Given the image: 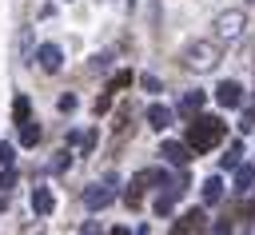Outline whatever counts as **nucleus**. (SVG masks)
<instances>
[{
  "label": "nucleus",
  "mask_w": 255,
  "mask_h": 235,
  "mask_svg": "<svg viewBox=\"0 0 255 235\" xmlns=\"http://www.w3.org/2000/svg\"><path fill=\"white\" fill-rule=\"evenodd\" d=\"M223 135H227V123L219 116H195L187 123V147L191 151H211L223 143Z\"/></svg>",
  "instance_id": "nucleus-1"
},
{
  "label": "nucleus",
  "mask_w": 255,
  "mask_h": 235,
  "mask_svg": "<svg viewBox=\"0 0 255 235\" xmlns=\"http://www.w3.org/2000/svg\"><path fill=\"white\" fill-rule=\"evenodd\" d=\"M183 64L191 72H211L219 64V40H195L183 48Z\"/></svg>",
  "instance_id": "nucleus-2"
},
{
  "label": "nucleus",
  "mask_w": 255,
  "mask_h": 235,
  "mask_svg": "<svg viewBox=\"0 0 255 235\" xmlns=\"http://www.w3.org/2000/svg\"><path fill=\"white\" fill-rule=\"evenodd\" d=\"M211 28H215V40H219V44H231V40H239V32L247 28V16H243L239 8H231V12H219Z\"/></svg>",
  "instance_id": "nucleus-3"
},
{
  "label": "nucleus",
  "mask_w": 255,
  "mask_h": 235,
  "mask_svg": "<svg viewBox=\"0 0 255 235\" xmlns=\"http://www.w3.org/2000/svg\"><path fill=\"white\" fill-rule=\"evenodd\" d=\"M171 235H207V215L195 207V211H183L171 227Z\"/></svg>",
  "instance_id": "nucleus-4"
},
{
  "label": "nucleus",
  "mask_w": 255,
  "mask_h": 235,
  "mask_svg": "<svg viewBox=\"0 0 255 235\" xmlns=\"http://www.w3.org/2000/svg\"><path fill=\"white\" fill-rule=\"evenodd\" d=\"M215 100H219L223 108H243V88H239L235 80H223V84L215 88Z\"/></svg>",
  "instance_id": "nucleus-5"
},
{
  "label": "nucleus",
  "mask_w": 255,
  "mask_h": 235,
  "mask_svg": "<svg viewBox=\"0 0 255 235\" xmlns=\"http://www.w3.org/2000/svg\"><path fill=\"white\" fill-rule=\"evenodd\" d=\"M112 199H116V191H112L108 183H92V187L84 191V203H88L92 211H100V207H108Z\"/></svg>",
  "instance_id": "nucleus-6"
},
{
  "label": "nucleus",
  "mask_w": 255,
  "mask_h": 235,
  "mask_svg": "<svg viewBox=\"0 0 255 235\" xmlns=\"http://www.w3.org/2000/svg\"><path fill=\"white\" fill-rule=\"evenodd\" d=\"M36 60H40V68H44V72H60V64H64V52H60L56 44H44V48L36 52Z\"/></svg>",
  "instance_id": "nucleus-7"
},
{
  "label": "nucleus",
  "mask_w": 255,
  "mask_h": 235,
  "mask_svg": "<svg viewBox=\"0 0 255 235\" xmlns=\"http://www.w3.org/2000/svg\"><path fill=\"white\" fill-rule=\"evenodd\" d=\"M163 159H167V163H175V167H183V163L191 159V147H187V143L167 139V143H163Z\"/></svg>",
  "instance_id": "nucleus-8"
},
{
  "label": "nucleus",
  "mask_w": 255,
  "mask_h": 235,
  "mask_svg": "<svg viewBox=\"0 0 255 235\" xmlns=\"http://www.w3.org/2000/svg\"><path fill=\"white\" fill-rule=\"evenodd\" d=\"M52 207H56L52 191H48V187H36V191H32V211H36V215H52Z\"/></svg>",
  "instance_id": "nucleus-9"
},
{
  "label": "nucleus",
  "mask_w": 255,
  "mask_h": 235,
  "mask_svg": "<svg viewBox=\"0 0 255 235\" xmlns=\"http://www.w3.org/2000/svg\"><path fill=\"white\" fill-rule=\"evenodd\" d=\"M203 92H187L183 100H179V116H199V108H203Z\"/></svg>",
  "instance_id": "nucleus-10"
},
{
  "label": "nucleus",
  "mask_w": 255,
  "mask_h": 235,
  "mask_svg": "<svg viewBox=\"0 0 255 235\" xmlns=\"http://www.w3.org/2000/svg\"><path fill=\"white\" fill-rule=\"evenodd\" d=\"M147 123L163 131V127L171 123V108H163V104H151V108H147Z\"/></svg>",
  "instance_id": "nucleus-11"
},
{
  "label": "nucleus",
  "mask_w": 255,
  "mask_h": 235,
  "mask_svg": "<svg viewBox=\"0 0 255 235\" xmlns=\"http://www.w3.org/2000/svg\"><path fill=\"white\" fill-rule=\"evenodd\" d=\"M255 187V167H235V191H251Z\"/></svg>",
  "instance_id": "nucleus-12"
},
{
  "label": "nucleus",
  "mask_w": 255,
  "mask_h": 235,
  "mask_svg": "<svg viewBox=\"0 0 255 235\" xmlns=\"http://www.w3.org/2000/svg\"><path fill=\"white\" fill-rule=\"evenodd\" d=\"M20 143H24V147H36V143H40V123L24 119V127H20Z\"/></svg>",
  "instance_id": "nucleus-13"
},
{
  "label": "nucleus",
  "mask_w": 255,
  "mask_h": 235,
  "mask_svg": "<svg viewBox=\"0 0 255 235\" xmlns=\"http://www.w3.org/2000/svg\"><path fill=\"white\" fill-rule=\"evenodd\" d=\"M219 199H223V179L211 175V179L203 183V203H219Z\"/></svg>",
  "instance_id": "nucleus-14"
},
{
  "label": "nucleus",
  "mask_w": 255,
  "mask_h": 235,
  "mask_svg": "<svg viewBox=\"0 0 255 235\" xmlns=\"http://www.w3.org/2000/svg\"><path fill=\"white\" fill-rule=\"evenodd\" d=\"M239 159H243V139H235V143L227 147V155H223V167H239Z\"/></svg>",
  "instance_id": "nucleus-15"
},
{
  "label": "nucleus",
  "mask_w": 255,
  "mask_h": 235,
  "mask_svg": "<svg viewBox=\"0 0 255 235\" xmlns=\"http://www.w3.org/2000/svg\"><path fill=\"white\" fill-rule=\"evenodd\" d=\"M124 199H128V207H139V199H143V179H139V175L131 179V187H128Z\"/></svg>",
  "instance_id": "nucleus-16"
},
{
  "label": "nucleus",
  "mask_w": 255,
  "mask_h": 235,
  "mask_svg": "<svg viewBox=\"0 0 255 235\" xmlns=\"http://www.w3.org/2000/svg\"><path fill=\"white\" fill-rule=\"evenodd\" d=\"M28 112H32L28 96H16V104H12V116H16V123H24V119H28Z\"/></svg>",
  "instance_id": "nucleus-17"
},
{
  "label": "nucleus",
  "mask_w": 255,
  "mask_h": 235,
  "mask_svg": "<svg viewBox=\"0 0 255 235\" xmlns=\"http://www.w3.org/2000/svg\"><path fill=\"white\" fill-rule=\"evenodd\" d=\"M128 84H131V72H116L112 84H108V92H120V88H128Z\"/></svg>",
  "instance_id": "nucleus-18"
},
{
  "label": "nucleus",
  "mask_w": 255,
  "mask_h": 235,
  "mask_svg": "<svg viewBox=\"0 0 255 235\" xmlns=\"http://www.w3.org/2000/svg\"><path fill=\"white\" fill-rule=\"evenodd\" d=\"M108 108H112V92H104V96H100V100H96V116H104V112H108Z\"/></svg>",
  "instance_id": "nucleus-19"
},
{
  "label": "nucleus",
  "mask_w": 255,
  "mask_h": 235,
  "mask_svg": "<svg viewBox=\"0 0 255 235\" xmlns=\"http://www.w3.org/2000/svg\"><path fill=\"white\" fill-rule=\"evenodd\" d=\"M80 235H104V227H100V223H96V219H88V223H84V227H80Z\"/></svg>",
  "instance_id": "nucleus-20"
},
{
  "label": "nucleus",
  "mask_w": 255,
  "mask_h": 235,
  "mask_svg": "<svg viewBox=\"0 0 255 235\" xmlns=\"http://www.w3.org/2000/svg\"><path fill=\"white\" fill-rule=\"evenodd\" d=\"M139 84H143V88H147V92H159V80H155V76H143V80H139Z\"/></svg>",
  "instance_id": "nucleus-21"
},
{
  "label": "nucleus",
  "mask_w": 255,
  "mask_h": 235,
  "mask_svg": "<svg viewBox=\"0 0 255 235\" xmlns=\"http://www.w3.org/2000/svg\"><path fill=\"white\" fill-rule=\"evenodd\" d=\"M76 108V96H60V112H72Z\"/></svg>",
  "instance_id": "nucleus-22"
},
{
  "label": "nucleus",
  "mask_w": 255,
  "mask_h": 235,
  "mask_svg": "<svg viewBox=\"0 0 255 235\" xmlns=\"http://www.w3.org/2000/svg\"><path fill=\"white\" fill-rule=\"evenodd\" d=\"M251 127H255V116H251V112H243V123H239V131H251Z\"/></svg>",
  "instance_id": "nucleus-23"
},
{
  "label": "nucleus",
  "mask_w": 255,
  "mask_h": 235,
  "mask_svg": "<svg viewBox=\"0 0 255 235\" xmlns=\"http://www.w3.org/2000/svg\"><path fill=\"white\" fill-rule=\"evenodd\" d=\"M0 163H12V143H0Z\"/></svg>",
  "instance_id": "nucleus-24"
},
{
  "label": "nucleus",
  "mask_w": 255,
  "mask_h": 235,
  "mask_svg": "<svg viewBox=\"0 0 255 235\" xmlns=\"http://www.w3.org/2000/svg\"><path fill=\"white\" fill-rule=\"evenodd\" d=\"M108 235H131V231H128V227H112Z\"/></svg>",
  "instance_id": "nucleus-25"
},
{
  "label": "nucleus",
  "mask_w": 255,
  "mask_h": 235,
  "mask_svg": "<svg viewBox=\"0 0 255 235\" xmlns=\"http://www.w3.org/2000/svg\"><path fill=\"white\" fill-rule=\"evenodd\" d=\"M139 235H151V231H147V227H143V231H139Z\"/></svg>",
  "instance_id": "nucleus-26"
}]
</instances>
